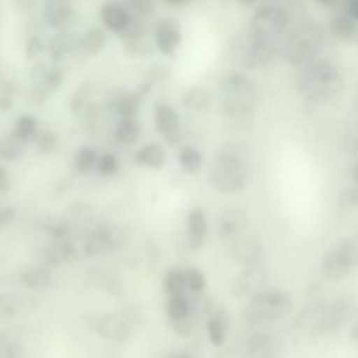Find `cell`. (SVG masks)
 <instances>
[{"instance_id":"ac0fdd59","label":"cell","mask_w":358,"mask_h":358,"mask_svg":"<svg viewBox=\"0 0 358 358\" xmlns=\"http://www.w3.org/2000/svg\"><path fill=\"white\" fill-rule=\"evenodd\" d=\"M135 161L142 166L152 169H161L166 163V154L164 148L157 143H150L138 150Z\"/></svg>"},{"instance_id":"7a4b0ae2","label":"cell","mask_w":358,"mask_h":358,"mask_svg":"<svg viewBox=\"0 0 358 358\" xmlns=\"http://www.w3.org/2000/svg\"><path fill=\"white\" fill-rule=\"evenodd\" d=\"M251 171V155L240 142L224 145L213 158L210 182L217 192L236 194L244 189Z\"/></svg>"},{"instance_id":"bcb514c9","label":"cell","mask_w":358,"mask_h":358,"mask_svg":"<svg viewBox=\"0 0 358 358\" xmlns=\"http://www.w3.org/2000/svg\"><path fill=\"white\" fill-rule=\"evenodd\" d=\"M348 15L353 20L358 22V0H354L351 3H348Z\"/></svg>"},{"instance_id":"cb8c5ba5","label":"cell","mask_w":358,"mask_h":358,"mask_svg":"<svg viewBox=\"0 0 358 358\" xmlns=\"http://www.w3.org/2000/svg\"><path fill=\"white\" fill-rule=\"evenodd\" d=\"M330 31L333 36L338 41H350L355 31L353 20L348 14H337L331 20Z\"/></svg>"},{"instance_id":"52a82bcc","label":"cell","mask_w":358,"mask_h":358,"mask_svg":"<svg viewBox=\"0 0 358 358\" xmlns=\"http://www.w3.org/2000/svg\"><path fill=\"white\" fill-rule=\"evenodd\" d=\"M154 36L159 51L164 55H171L183 41L181 24L173 17L161 18L155 24Z\"/></svg>"},{"instance_id":"c3c4849f","label":"cell","mask_w":358,"mask_h":358,"mask_svg":"<svg viewBox=\"0 0 358 358\" xmlns=\"http://www.w3.org/2000/svg\"><path fill=\"white\" fill-rule=\"evenodd\" d=\"M351 176L353 181L358 185V162L356 163V164L354 165L353 169H352Z\"/></svg>"},{"instance_id":"f907efd6","label":"cell","mask_w":358,"mask_h":358,"mask_svg":"<svg viewBox=\"0 0 358 358\" xmlns=\"http://www.w3.org/2000/svg\"><path fill=\"white\" fill-rule=\"evenodd\" d=\"M179 358H187V357H179Z\"/></svg>"},{"instance_id":"f35d334b","label":"cell","mask_w":358,"mask_h":358,"mask_svg":"<svg viewBox=\"0 0 358 358\" xmlns=\"http://www.w3.org/2000/svg\"><path fill=\"white\" fill-rule=\"evenodd\" d=\"M124 5L133 15L139 16V17L145 18V16L150 15L154 11V3L148 0H133V1L125 3Z\"/></svg>"},{"instance_id":"4dcf8cb0","label":"cell","mask_w":358,"mask_h":358,"mask_svg":"<svg viewBox=\"0 0 358 358\" xmlns=\"http://www.w3.org/2000/svg\"><path fill=\"white\" fill-rule=\"evenodd\" d=\"M24 152V142L18 140L13 134L3 138L1 142V158L7 161H16L22 157Z\"/></svg>"},{"instance_id":"836d02e7","label":"cell","mask_w":358,"mask_h":358,"mask_svg":"<svg viewBox=\"0 0 358 358\" xmlns=\"http://www.w3.org/2000/svg\"><path fill=\"white\" fill-rule=\"evenodd\" d=\"M58 137L52 129H45L37 135L36 146L38 152L43 156L51 155L57 148Z\"/></svg>"},{"instance_id":"5b68a950","label":"cell","mask_w":358,"mask_h":358,"mask_svg":"<svg viewBox=\"0 0 358 358\" xmlns=\"http://www.w3.org/2000/svg\"><path fill=\"white\" fill-rule=\"evenodd\" d=\"M292 299L288 293L271 289L255 294L247 307L246 320L250 324H265L286 316L292 309Z\"/></svg>"},{"instance_id":"7bdbcfd3","label":"cell","mask_w":358,"mask_h":358,"mask_svg":"<svg viewBox=\"0 0 358 358\" xmlns=\"http://www.w3.org/2000/svg\"><path fill=\"white\" fill-rule=\"evenodd\" d=\"M169 72L165 66H156L152 69L148 73V85H150L152 83H159V81L165 80L169 78Z\"/></svg>"},{"instance_id":"60d3db41","label":"cell","mask_w":358,"mask_h":358,"mask_svg":"<svg viewBox=\"0 0 358 358\" xmlns=\"http://www.w3.org/2000/svg\"><path fill=\"white\" fill-rule=\"evenodd\" d=\"M43 47L41 39L37 35H33V36L27 39L26 45H24V53H26L29 59H32V58H35L38 54H41Z\"/></svg>"},{"instance_id":"4fadbf2b","label":"cell","mask_w":358,"mask_h":358,"mask_svg":"<svg viewBox=\"0 0 358 358\" xmlns=\"http://www.w3.org/2000/svg\"><path fill=\"white\" fill-rule=\"evenodd\" d=\"M188 245L192 250L202 248L206 238L207 220L201 207H192L187 215Z\"/></svg>"},{"instance_id":"8992f818","label":"cell","mask_w":358,"mask_h":358,"mask_svg":"<svg viewBox=\"0 0 358 358\" xmlns=\"http://www.w3.org/2000/svg\"><path fill=\"white\" fill-rule=\"evenodd\" d=\"M219 112L224 127L232 133H246L255 124V103L252 102L223 98Z\"/></svg>"},{"instance_id":"b9f144b4","label":"cell","mask_w":358,"mask_h":358,"mask_svg":"<svg viewBox=\"0 0 358 358\" xmlns=\"http://www.w3.org/2000/svg\"><path fill=\"white\" fill-rule=\"evenodd\" d=\"M0 356L1 358H17L18 349L13 341L9 339L1 338V345H0Z\"/></svg>"},{"instance_id":"5bb4252c","label":"cell","mask_w":358,"mask_h":358,"mask_svg":"<svg viewBox=\"0 0 358 358\" xmlns=\"http://www.w3.org/2000/svg\"><path fill=\"white\" fill-rule=\"evenodd\" d=\"M247 215L242 209H226L219 220V236L222 240H230L246 228Z\"/></svg>"},{"instance_id":"d590c367","label":"cell","mask_w":358,"mask_h":358,"mask_svg":"<svg viewBox=\"0 0 358 358\" xmlns=\"http://www.w3.org/2000/svg\"><path fill=\"white\" fill-rule=\"evenodd\" d=\"M118 160L112 154H106L100 157L97 165H96L98 173L100 175L106 176V177L115 175L118 171Z\"/></svg>"},{"instance_id":"f546056e","label":"cell","mask_w":358,"mask_h":358,"mask_svg":"<svg viewBox=\"0 0 358 358\" xmlns=\"http://www.w3.org/2000/svg\"><path fill=\"white\" fill-rule=\"evenodd\" d=\"M187 288L185 272L179 270H171L167 272L164 278V290L169 296L184 294V290Z\"/></svg>"},{"instance_id":"8fae6325","label":"cell","mask_w":358,"mask_h":358,"mask_svg":"<svg viewBox=\"0 0 358 358\" xmlns=\"http://www.w3.org/2000/svg\"><path fill=\"white\" fill-rule=\"evenodd\" d=\"M43 14L47 24L57 29L66 28L75 18L72 3L66 0H47Z\"/></svg>"},{"instance_id":"ffe728a7","label":"cell","mask_w":358,"mask_h":358,"mask_svg":"<svg viewBox=\"0 0 358 358\" xmlns=\"http://www.w3.org/2000/svg\"><path fill=\"white\" fill-rule=\"evenodd\" d=\"M209 102L208 92L202 87H189L181 96L182 106L190 110L200 112L205 110L208 108Z\"/></svg>"},{"instance_id":"d6986e66","label":"cell","mask_w":358,"mask_h":358,"mask_svg":"<svg viewBox=\"0 0 358 358\" xmlns=\"http://www.w3.org/2000/svg\"><path fill=\"white\" fill-rule=\"evenodd\" d=\"M11 133L20 141H30L38 135V122L32 115H20L14 121Z\"/></svg>"},{"instance_id":"6da1fadb","label":"cell","mask_w":358,"mask_h":358,"mask_svg":"<svg viewBox=\"0 0 358 358\" xmlns=\"http://www.w3.org/2000/svg\"><path fill=\"white\" fill-rule=\"evenodd\" d=\"M288 11L276 5H262L251 16L240 43V59L247 69L265 68L280 52L288 32Z\"/></svg>"},{"instance_id":"ba28073f","label":"cell","mask_w":358,"mask_h":358,"mask_svg":"<svg viewBox=\"0 0 358 358\" xmlns=\"http://www.w3.org/2000/svg\"><path fill=\"white\" fill-rule=\"evenodd\" d=\"M224 98L255 102V89L252 81L238 71H228L222 75L219 83Z\"/></svg>"},{"instance_id":"7c38bea8","label":"cell","mask_w":358,"mask_h":358,"mask_svg":"<svg viewBox=\"0 0 358 358\" xmlns=\"http://www.w3.org/2000/svg\"><path fill=\"white\" fill-rule=\"evenodd\" d=\"M101 18L110 30L121 35L129 28L133 16L124 3L108 1L102 5Z\"/></svg>"},{"instance_id":"44dd1931","label":"cell","mask_w":358,"mask_h":358,"mask_svg":"<svg viewBox=\"0 0 358 358\" xmlns=\"http://www.w3.org/2000/svg\"><path fill=\"white\" fill-rule=\"evenodd\" d=\"M251 341V358H280L278 345L267 335H255Z\"/></svg>"},{"instance_id":"277c9868","label":"cell","mask_w":358,"mask_h":358,"mask_svg":"<svg viewBox=\"0 0 358 358\" xmlns=\"http://www.w3.org/2000/svg\"><path fill=\"white\" fill-rule=\"evenodd\" d=\"M324 45V33L320 24L303 20L294 24L285 35L280 53L291 66H307L314 62Z\"/></svg>"},{"instance_id":"7402d4cb","label":"cell","mask_w":358,"mask_h":358,"mask_svg":"<svg viewBox=\"0 0 358 358\" xmlns=\"http://www.w3.org/2000/svg\"><path fill=\"white\" fill-rule=\"evenodd\" d=\"M78 41L79 39L76 41L71 35H68V33H60L50 41V54L54 59H62L75 48L78 50Z\"/></svg>"},{"instance_id":"ab89813d","label":"cell","mask_w":358,"mask_h":358,"mask_svg":"<svg viewBox=\"0 0 358 358\" xmlns=\"http://www.w3.org/2000/svg\"><path fill=\"white\" fill-rule=\"evenodd\" d=\"M89 94V85H83L72 96L70 100V110L73 114H78L83 110L87 95Z\"/></svg>"},{"instance_id":"30bf717a","label":"cell","mask_w":358,"mask_h":358,"mask_svg":"<svg viewBox=\"0 0 358 358\" xmlns=\"http://www.w3.org/2000/svg\"><path fill=\"white\" fill-rule=\"evenodd\" d=\"M155 123L159 133L164 136L169 143L179 141V113L171 104L160 102L155 108Z\"/></svg>"},{"instance_id":"9c48e42d","label":"cell","mask_w":358,"mask_h":358,"mask_svg":"<svg viewBox=\"0 0 358 358\" xmlns=\"http://www.w3.org/2000/svg\"><path fill=\"white\" fill-rule=\"evenodd\" d=\"M118 234L112 226H98L83 240V251L89 255L108 253L118 246Z\"/></svg>"},{"instance_id":"603a6c76","label":"cell","mask_w":358,"mask_h":358,"mask_svg":"<svg viewBox=\"0 0 358 358\" xmlns=\"http://www.w3.org/2000/svg\"><path fill=\"white\" fill-rule=\"evenodd\" d=\"M141 127L135 118L120 119L115 127L114 136L121 143H133L139 138Z\"/></svg>"},{"instance_id":"1f68e13d","label":"cell","mask_w":358,"mask_h":358,"mask_svg":"<svg viewBox=\"0 0 358 358\" xmlns=\"http://www.w3.org/2000/svg\"><path fill=\"white\" fill-rule=\"evenodd\" d=\"M337 251L341 253V257L353 266L358 265V234L345 238L339 243Z\"/></svg>"},{"instance_id":"74e56055","label":"cell","mask_w":358,"mask_h":358,"mask_svg":"<svg viewBox=\"0 0 358 358\" xmlns=\"http://www.w3.org/2000/svg\"><path fill=\"white\" fill-rule=\"evenodd\" d=\"M207 330H208L209 338L213 345H221L225 339V332H224V324L219 318H213L207 322Z\"/></svg>"},{"instance_id":"e0dca14e","label":"cell","mask_w":358,"mask_h":358,"mask_svg":"<svg viewBox=\"0 0 358 358\" xmlns=\"http://www.w3.org/2000/svg\"><path fill=\"white\" fill-rule=\"evenodd\" d=\"M106 45V35L97 27L90 28L79 38L78 50L85 56H95Z\"/></svg>"},{"instance_id":"2e32d148","label":"cell","mask_w":358,"mask_h":358,"mask_svg":"<svg viewBox=\"0 0 358 358\" xmlns=\"http://www.w3.org/2000/svg\"><path fill=\"white\" fill-rule=\"evenodd\" d=\"M351 268L337 250L324 255L320 263L322 275L331 280H343L350 273Z\"/></svg>"},{"instance_id":"d6a6232c","label":"cell","mask_w":358,"mask_h":358,"mask_svg":"<svg viewBox=\"0 0 358 358\" xmlns=\"http://www.w3.org/2000/svg\"><path fill=\"white\" fill-rule=\"evenodd\" d=\"M99 331L108 338H122L127 334V326L117 317H106L100 322Z\"/></svg>"},{"instance_id":"3957f363","label":"cell","mask_w":358,"mask_h":358,"mask_svg":"<svg viewBox=\"0 0 358 358\" xmlns=\"http://www.w3.org/2000/svg\"><path fill=\"white\" fill-rule=\"evenodd\" d=\"M343 87V77L336 66L324 60L310 62L297 75V90L314 106L334 99Z\"/></svg>"},{"instance_id":"484cf974","label":"cell","mask_w":358,"mask_h":358,"mask_svg":"<svg viewBox=\"0 0 358 358\" xmlns=\"http://www.w3.org/2000/svg\"><path fill=\"white\" fill-rule=\"evenodd\" d=\"M98 160L99 158L95 148L92 146H81L73 159V166L78 173H85L97 165Z\"/></svg>"},{"instance_id":"83f0119b","label":"cell","mask_w":358,"mask_h":358,"mask_svg":"<svg viewBox=\"0 0 358 358\" xmlns=\"http://www.w3.org/2000/svg\"><path fill=\"white\" fill-rule=\"evenodd\" d=\"M22 280L29 288L43 290L52 284V275L45 269H30L22 274Z\"/></svg>"},{"instance_id":"e575fe53","label":"cell","mask_w":358,"mask_h":358,"mask_svg":"<svg viewBox=\"0 0 358 358\" xmlns=\"http://www.w3.org/2000/svg\"><path fill=\"white\" fill-rule=\"evenodd\" d=\"M337 207L341 210L358 208V187H348L339 192Z\"/></svg>"},{"instance_id":"681fc988","label":"cell","mask_w":358,"mask_h":358,"mask_svg":"<svg viewBox=\"0 0 358 358\" xmlns=\"http://www.w3.org/2000/svg\"><path fill=\"white\" fill-rule=\"evenodd\" d=\"M350 337H351V339H353V341H358V324L352 329Z\"/></svg>"},{"instance_id":"9a60e30c","label":"cell","mask_w":358,"mask_h":358,"mask_svg":"<svg viewBox=\"0 0 358 358\" xmlns=\"http://www.w3.org/2000/svg\"><path fill=\"white\" fill-rule=\"evenodd\" d=\"M141 95L129 92H118L110 101V108L120 119L135 118L139 112Z\"/></svg>"},{"instance_id":"f6af8a7d","label":"cell","mask_w":358,"mask_h":358,"mask_svg":"<svg viewBox=\"0 0 358 358\" xmlns=\"http://www.w3.org/2000/svg\"><path fill=\"white\" fill-rule=\"evenodd\" d=\"M14 215H15V211L11 206L3 207L1 213H0V226H1V228H5L6 226L9 225L12 220L14 219Z\"/></svg>"},{"instance_id":"d4e9b609","label":"cell","mask_w":358,"mask_h":358,"mask_svg":"<svg viewBox=\"0 0 358 358\" xmlns=\"http://www.w3.org/2000/svg\"><path fill=\"white\" fill-rule=\"evenodd\" d=\"M179 162L186 173L194 175L200 171L202 155L196 146L185 145L180 150Z\"/></svg>"},{"instance_id":"7dc6e473","label":"cell","mask_w":358,"mask_h":358,"mask_svg":"<svg viewBox=\"0 0 358 358\" xmlns=\"http://www.w3.org/2000/svg\"><path fill=\"white\" fill-rule=\"evenodd\" d=\"M0 106H1V110H9L12 106V98L10 95H3L1 98H0Z\"/></svg>"},{"instance_id":"f1b7e54d","label":"cell","mask_w":358,"mask_h":358,"mask_svg":"<svg viewBox=\"0 0 358 358\" xmlns=\"http://www.w3.org/2000/svg\"><path fill=\"white\" fill-rule=\"evenodd\" d=\"M64 80V75L62 69L58 66H49L41 80L36 83V87L43 90L48 94L55 93L62 87Z\"/></svg>"},{"instance_id":"ee69618b","label":"cell","mask_w":358,"mask_h":358,"mask_svg":"<svg viewBox=\"0 0 358 358\" xmlns=\"http://www.w3.org/2000/svg\"><path fill=\"white\" fill-rule=\"evenodd\" d=\"M10 187H11L10 173L6 169V167L1 166L0 169V192L5 194L6 192H9Z\"/></svg>"},{"instance_id":"4316f807","label":"cell","mask_w":358,"mask_h":358,"mask_svg":"<svg viewBox=\"0 0 358 358\" xmlns=\"http://www.w3.org/2000/svg\"><path fill=\"white\" fill-rule=\"evenodd\" d=\"M167 312L173 324L187 320L190 314V303L184 294L169 297Z\"/></svg>"},{"instance_id":"8d00e7d4","label":"cell","mask_w":358,"mask_h":358,"mask_svg":"<svg viewBox=\"0 0 358 358\" xmlns=\"http://www.w3.org/2000/svg\"><path fill=\"white\" fill-rule=\"evenodd\" d=\"M185 275L187 288H189L192 292L200 293L201 291L204 290L206 280H205L204 274L200 270L192 268L185 272Z\"/></svg>"}]
</instances>
